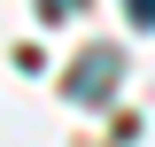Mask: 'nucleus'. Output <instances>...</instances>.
I'll return each instance as SVG.
<instances>
[{
    "label": "nucleus",
    "mask_w": 155,
    "mask_h": 147,
    "mask_svg": "<svg viewBox=\"0 0 155 147\" xmlns=\"http://www.w3.org/2000/svg\"><path fill=\"white\" fill-rule=\"evenodd\" d=\"M109 85H116V54H109V47L70 70V93H78V101H93V93H109Z\"/></svg>",
    "instance_id": "1"
},
{
    "label": "nucleus",
    "mask_w": 155,
    "mask_h": 147,
    "mask_svg": "<svg viewBox=\"0 0 155 147\" xmlns=\"http://www.w3.org/2000/svg\"><path fill=\"white\" fill-rule=\"evenodd\" d=\"M124 16H132V23H147V31H155V0H124Z\"/></svg>",
    "instance_id": "2"
}]
</instances>
